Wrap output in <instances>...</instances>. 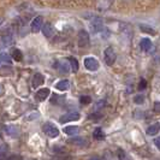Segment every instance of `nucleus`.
Masks as SVG:
<instances>
[{"label":"nucleus","mask_w":160,"mask_h":160,"mask_svg":"<svg viewBox=\"0 0 160 160\" xmlns=\"http://www.w3.org/2000/svg\"><path fill=\"white\" fill-rule=\"evenodd\" d=\"M134 102L137 105H142L144 102V96L142 95V94H138V95H136L135 98H134Z\"/></svg>","instance_id":"nucleus-27"},{"label":"nucleus","mask_w":160,"mask_h":160,"mask_svg":"<svg viewBox=\"0 0 160 160\" xmlns=\"http://www.w3.org/2000/svg\"><path fill=\"white\" fill-rule=\"evenodd\" d=\"M84 68L87 70H89V71H96L100 68V64H99L96 58H94V57H87V58H84Z\"/></svg>","instance_id":"nucleus-3"},{"label":"nucleus","mask_w":160,"mask_h":160,"mask_svg":"<svg viewBox=\"0 0 160 160\" xmlns=\"http://www.w3.org/2000/svg\"><path fill=\"white\" fill-rule=\"evenodd\" d=\"M32 87L34 88H39L40 86H42L43 83H45V77L41 75L40 72H36L35 75H34V77H32Z\"/></svg>","instance_id":"nucleus-10"},{"label":"nucleus","mask_w":160,"mask_h":160,"mask_svg":"<svg viewBox=\"0 0 160 160\" xmlns=\"http://www.w3.org/2000/svg\"><path fill=\"white\" fill-rule=\"evenodd\" d=\"M0 64H1V59H0Z\"/></svg>","instance_id":"nucleus-35"},{"label":"nucleus","mask_w":160,"mask_h":160,"mask_svg":"<svg viewBox=\"0 0 160 160\" xmlns=\"http://www.w3.org/2000/svg\"><path fill=\"white\" fill-rule=\"evenodd\" d=\"M140 47H141V49H142V51H144V52L151 51V48L153 47L152 41L149 40V39H147V38H144V39H142V40H141V42H140Z\"/></svg>","instance_id":"nucleus-14"},{"label":"nucleus","mask_w":160,"mask_h":160,"mask_svg":"<svg viewBox=\"0 0 160 160\" xmlns=\"http://www.w3.org/2000/svg\"><path fill=\"white\" fill-rule=\"evenodd\" d=\"M89 45V34L86 30H80L78 32V46L87 47Z\"/></svg>","instance_id":"nucleus-7"},{"label":"nucleus","mask_w":160,"mask_h":160,"mask_svg":"<svg viewBox=\"0 0 160 160\" xmlns=\"http://www.w3.org/2000/svg\"><path fill=\"white\" fill-rule=\"evenodd\" d=\"M0 59H1V62L10 63V56H8L6 53H2V54H0Z\"/></svg>","instance_id":"nucleus-28"},{"label":"nucleus","mask_w":160,"mask_h":160,"mask_svg":"<svg viewBox=\"0 0 160 160\" xmlns=\"http://www.w3.org/2000/svg\"><path fill=\"white\" fill-rule=\"evenodd\" d=\"M154 111H155L157 113L160 111V102H159V101H157V102L154 104Z\"/></svg>","instance_id":"nucleus-31"},{"label":"nucleus","mask_w":160,"mask_h":160,"mask_svg":"<svg viewBox=\"0 0 160 160\" xmlns=\"http://www.w3.org/2000/svg\"><path fill=\"white\" fill-rule=\"evenodd\" d=\"M8 160H23V158L21 155H11L10 158H8Z\"/></svg>","instance_id":"nucleus-30"},{"label":"nucleus","mask_w":160,"mask_h":160,"mask_svg":"<svg viewBox=\"0 0 160 160\" xmlns=\"http://www.w3.org/2000/svg\"><path fill=\"white\" fill-rule=\"evenodd\" d=\"M80 101H81V104H83V105H88L92 102V98L88 95H82L80 98Z\"/></svg>","instance_id":"nucleus-26"},{"label":"nucleus","mask_w":160,"mask_h":160,"mask_svg":"<svg viewBox=\"0 0 160 160\" xmlns=\"http://www.w3.org/2000/svg\"><path fill=\"white\" fill-rule=\"evenodd\" d=\"M154 144H155V147L159 149L160 148V143H159V138L157 137V138H154Z\"/></svg>","instance_id":"nucleus-32"},{"label":"nucleus","mask_w":160,"mask_h":160,"mask_svg":"<svg viewBox=\"0 0 160 160\" xmlns=\"http://www.w3.org/2000/svg\"><path fill=\"white\" fill-rule=\"evenodd\" d=\"M90 27H92V30L94 32H101L102 28H104L102 19H101V18H93V19H92V23H90Z\"/></svg>","instance_id":"nucleus-8"},{"label":"nucleus","mask_w":160,"mask_h":160,"mask_svg":"<svg viewBox=\"0 0 160 160\" xmlns=\"http://www.w3.org/2000/svg\"><path fill=\"white\" fill-rule=\"evenodd\" d=\"M140 28H141V30L144 32H148V34H152V35H154L155 34V32L153 30V28H151V27H148V25H144V24H142V25H140Z\"/></svg>","instance_id":"nucleus-25"},{"label":"nucleus","mask_w":160,"mask_h":160,"mask_svg":"<svg viewBox=\"0 0 160 160\" xmlns=\"http://www.w3.org/2000/svg\"><path fill=\"white\" fill-rule=\"evenodd\" d=\"M159 123H154L152 125H149L148 129L146 130V132H147V135H149V136H154V135H157L158 132H159Z\"/></svg>","instance_id":"nucleus-15"},{"label":"nucleus","mask_w":160,"mask_h":160,"mask_svg":"<svg viewBox=\"0 0 160 160\" xmlns=\"http://www.w3.org/2000/svg\"><path fill=\"white\" fill-rule=\"evenodd\" d=\"M42 25H43V18H42L41 16H38V17H35V18L32 21L30 29H32V32H40L41 30Z\"/></svg>","instance_id":"nucleus-6"},{"label":"nucleus","mask_w":160,"mask_h":160,"mask_svg":"<svg viewBox=\"0 0 160 160\" xmlns=\"http://www.w3.org/2000/svg\"><path fill=\"white\" fill-rule=\"evenodd\" d=\"M11 57H12L16 62H22V59H23V54H22V52H21L19 49H17V48H15V49L12 51Z\"/></svg>","instance_id":"nucleus-22"},{"label":"nucleus","mask_w":160,"mask_h":160,"mask_svg":"<svg viewBox=\"0 0 160 160\" xmlns=\"http://www.w3.org/2000/svg\"><path fill=\"white\" fill-rule=\"evenodd\" d=\"M54 68L58 69L60 72H63V73H64V72L66 73V72H69V70H70V66L66 64V63H59V62L54 64Z\"/></svg>","instance_id":"nucleus-20"},{"label":"nucleus","mask_w":160,"mask_h":160,"mask_svg":"<svg viewBox=\"0 0 160 160\" xmlns=\"http://www.w3.org/2000/svg\"><path fill=\"white\" fill-rule=\"evenodd\" d=\"M117 154H118V159L119 160H132L128 153L125 152V151H123V149H118Z\"/></svg>","instance_id":"nucleus-23"},{"label":"nucleus","mask_w":160,"mask_h":160,"mask_svg":"<svg viewBox=\"0 0 160 160\" xmlns=\"http://www.w3.org/2000/svg\"><path fill=\"white\" fill-rule=\"evenodd\" d=\"M65 101V96L64 95H58V94H53L51 98V102L56 105H62Z\"/></svg>","instance_id":"nucleus-18"},{"label":"nucleus","mask_w":160,"mask_h":160,"mask_svg":"<svg viewBox=\"0 0 160 160\" xmlns=\"http://www.w3.org/2000/svg\"><path fill=\"white\" fill-rule=\"evenodd\" d=\"M100 118H102V114L101 113H92V114H89L88 116V119L90 120H94V122H98V120H100Z\"/></svg>","instance_id":"nucleus-24"},{"label":"nucleus","mask_w":160,"mask_h":160,"mask_svg":"<svg viewBox=\"0 0 160 160\" xmlns=\"http://www.w3.org/2000/svg\"><path fill=\"white\" fill-rule=\"evenodd\" d=\"M41 30H42L43 35H45L46 38H52V36L54 35V28H53V25L51 23H45L42 25Z\"/></svg>","instance_id":"nucleus-11"},{"label":"nucleus","mask_w":160,"mask_h":160,"mask_svg":"<svg viewBox=\"0 0 160 160\" xmlns=\"http://www.w3.org/2000/svg\"><path fill=\"white\" fill-rule=\"evenodd\" d=\"M113 4V0H96L95 8L100 12H105L107 10H110Z\"/></svg>","instance_id":"nucleus-5"},{"label":"nucleus","mask_w":160,"mask_h":160,"mask_svg":"<svg viewBox=\"0 0 160 160\" xmlns=\"http://www.w3.org/2000/svg\"><path fill=\"white\" fill-rule=\"evenodd\" d=\"M81 118V114L78 112H68L63 114L60 118H59V122L62 124H65V123H69V122H73V120H78Z\"/></svg>","instance_id":"nucleus-4"},{"label":"nucleus","mask_w":160,"mask_h":160,"mask_svg":"<svg viewBox=\"0 0 160 160\" xmlns=\"http://www.w3.org/2000/svg\"><path fill=\"white\" fill-rule=\"evenodd\" d=\"M66 135H77L80 132V127H75V125H69V127H65V129L63 130Z\"/></svg>","instance_id":"nucleus-16"},{"label":"nucleus","mask_w":160,"mask_h":160,"mask_svg":"<svg viewBox=\"0 0 160 160\" xmlns=\"http://www.w3.org/2000/svg\"><path fill=\"white\" fill-rule=\"evenodd\" d=\"M42 131L46 134V136L51 137V138H54L59 135V129L57 128L53 123H49V122L42 125Z\"/></svg>","instance_id":"nucleus-1"},{"label":"nucleus","mask_w":160,"mask_h":160,"mask_svg":"<svg viewBox=\"0 0 160 160\" xmlns=\"http://www.w3.org/2000/svg\"><path fill=\"white\" fill-rule=\"evenodd\" d=\"M68 142L73 146H78V147H84V146H88V142L84 137H73V138H69Z\"/></svg>","instance_id":"nucleus-9"},{"label":"nucleus","mask_w":160,"mask_h":160,"mask_svg":"<svg viewBox=\"0 0 160 160\" xmlns=\"http://www.w3.org/2000/svg\"><path fill=\"white\" fill-rule=\"evenodd\" d=\"M68 60H69V63H70L71 71L72 72L78 71V62H77V59H76V58H73V57H69V58H68Z\"/></svg>","instance_id":"nucleus-19"},{"label":"nucleus","mask_w":160,"mask_h":160,"mask_svg":"<svg viewBox=\"0 0 160 160\" xmlns=\"http://www.w3.org/2000/svg\"><path fill=\"white\" fill-rule=\"evenodd\" d=\"M104 59H105V63L108 65V66H112L114 63H116V59H117V53L114 51L113 47H107L105 49L104 52Z\"/></svg>","instance_id":"nucleus-2"},{"label":"nucleus","mask_w":160,"mask_h":160,"mask_svg":"<svg viewBox=\"0 0 160 160\" xmlns=\"http://www.w3.org/2000/svg\"><path fill=\"white\" fill-rule=\"evenodd\" d=\"M88 160H102V158H100V157H90Z\"/></svg>","instance_id":"nucleus-33"},{"label":"nucleus","mask_w":160,"mask_h":160,"mask_svg":"<svg viewBox=\"0 0 160 160\" xmlns=\"http://www.w3.org/2000/svg\"><path fill=\"white\" fill-rule=\"evenodd\" d=\"M5 132L12 137H16L19 135V127L17 125H6L5 127Z\"/></svg>","instance_id":"nucleus-12"},{"label":"nucleus","mask_w":160,"mask_h":160,"mask_svg":"<svg viewBox=\"0 0 160 160\" xmlns=\"http://www.w3.org/2000/svg\"><path fill=\"white\" fill-rule=\"evenodd\" d=\"M69 88H70L69 80H62L56 84V89H58V90H68Z\"/></svg>","instance_id":"nucleus-17"},{"label":"nucleus","mask_w":160,"mask_h":160,"mask_svg":"<svg viewBox=\"0 0 160 160\" xmlns=\"http://www.w3.org/2000/svg\"><path fill=\"white\" fill-rule=\"evenodd\" d=\"M146 87H147V82H146V80H141L140 84H138V90H143V89H146Z\"/></svg>","instance_id":"nucleus-29"},{"label":"nucleus","mask_w":160,"mask_h":160,"mask_svg":"<svg viewBox=\"0 0 160 160\" xmlns=\"http://www.w3.org/2000/svg\"><path fill=\"white\" fill-rule=\"evenodd\" d=\"M93 137L95 138V140H104L105 138V132L104 130L101 128H96L95 130H94V132H93Z\"/></svg>","instance_id":"nucleus-21"},{"label":"nucleus","mask_w":160,"mask_h":160,"mask_svg":"<svg viewBox=\"0 0 160 160\" xmlns=\"http://www.w3.org/2000/svg\"><path fill=\"white\" fill-rule=\"evenodd\" d=\"M51 94V90L48 88H41L36 92V99L40 100V101H43L48 98V95Z\"/></svg>","instance_id":"nucleus-13"},{"label":"nucleus","mask_w":160,"mask_h":160,"mask_svg":"<svg viewBox=\"0 0 160 160\" xmlns=\"http://www.w3.org/2000/svg\"><path fill=\"white\" fill-rule=\"evenodd\" d=\"M0 152H1V144H0Z\"/></svg>","instance_id":"nucleus-34"}]
</instances>
